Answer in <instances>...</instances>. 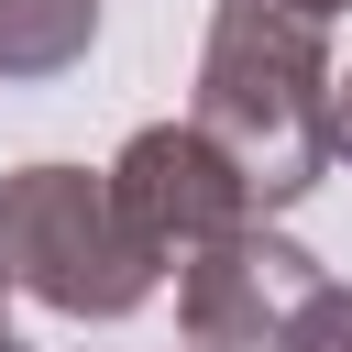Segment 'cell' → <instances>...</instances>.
<instances>
[{
    "mask_svg": "<svg viewBox=\"0 0 352 352\" xmlns=\"http://www.w3.org/2000/svg\"><path fill=\"white\" fill-rule=\"evenodd\" d=\"M330 44L308 11L286 0H220L209 44H198V132L231 154V176L253 187V209H297L330 176Z\"/></svg>",
    "mask_w": 352,
    "mask_h": 352,
    "instance_id": "1",
    "label": "cell"
},
{
    "mask_svg": "<svg viewBox=\"0 0 352 352\" xmlns=\"http://www.w3.org/2000/svg\"><path fill=\"white\" fill-rule=\"evenodd\" d=\"M187 352H198V341H187Z\"/></svg>",
    "mask_w": 352,
    "mask_h": 352,
    "instance_id": "10",
    "label": "cell"
},
{
    "mask_svg": "<svg viewBox=\"0 0 352 352\" xmlns=\"http://www.w3.org/2000/svg\"><path fill=\"white\" fill-rule=\"evenodd\" d=\"M330 165H352V77L330 88Z\"/></svg>",
    "mask_w": 352,
    "mask_h": 352,
    "instance_id": "7",
    "label": "cell"
},
{
    "mask_svg": "<svg viewBox=\"0 0 352 352\" xmlns=\"http://www.w3.org/2000/svg\"><path fill=\"white\" fill-rule=\"evenodd\" d=\"M286 11H308V22H330V11H352V0H286Z\"/></svg>",
    "mask_w": 352,
    "mask_h": 352,
    "instance_id": "8",
    "label": "cell"
},
{
    "mask_svg": "<svg viewBox=\"0 0 352 352\" xmlns=\"http://www.w3.org/2000/svg\"><path fill=\"white\" fill-rule=\"evenodd\" d=\"M0 275L22 297H44L55 319H132L165 264L121 220L110 176H88V165H22V176H0Z\"/></svg>",
    "mask_w": 352,
    "mask_h": 352,
    "instance_id": "2",
    "label": "cell"
},
{
    "mask_svg": "<svg viewBox=\"0 0 352 352\" xmlns=\"http://www.w3.org/2000/svg\"><path fill=\"white\" fill-rule=\"evenodd\" d=\"M99 33V0H0V77H66Z\"/></svg>",
    "mask_w": 352,
    "mask_h": 352,
    "instance_id": "5",
    "label": "cell"
},
{
    "mask_svg": "<svg viewBox=\"0 0 352 352\" xmlns=\"http://www.w3.org/2000/svg\"><path fill=\"white\" fill-rule=\"evenodd\" d=\"M319 286L330 275H319L308 242H286L275 220H242V231H220L176 264V319H187L198 352H286V330Z\"/></svg>",
    "mask_w": 352,
    "mask_h": 352,
    "instance_id": "3",
    "label": "cell"
},
{
    "mask_svg": "<svg viewBox=\"0 0 352 352\" xmlns=\"http://www.w3.org/2000/svg\"><path fill=\"white\" fill-rule=\"evenodd\" d=\"M286 352H352V286H319L286 330Z\"/></svg>",
    "mask_w": 352,
    "mask_h": 352,
    "instance_id": "6",
    "label": "cell"
},
{
    "mask_svg": "<svg viewBox=\"0 0 352 352\" xmlns=\"http://www.w3.org/2000/svg\"><path fill=\"white\" fill-rule=\"evenodd\" d=\"M0 286H11V275H0Z\"/></svg>",
    "mask_w": 352,
    "mask_h": 352,
    "instance_id": "11",
    "label": "cell"
},
{
    "mask_svg": "<svg viewBox=\"0 0 352 352\" xmlns=\"http://www.w3.org/2000/svg\"><path fill=\"white\" fill-rule=\"evenodd\" d=\"M110 198H121V220L143 231V253H154V264H187L198 242H220V231L264 220V209H253V187L231 176V154H220L198 121H143V132L121 143V165H110Z\"/></svg>",
    "mask_w": 352,
    "mask_h": 352,
    "instance_id": "4",
    "label": "cell"
},
{
    "mask_svg": "<svg viewBox=\"0 0 352 352\" xmlns=\"http://www.w3.org/2000/svg\"><path fill=\"white\" fill-rule=\"evenodd\" d=\"M0 352H22V341H11V330H0Z\"/></svg>",
    "mask_w": 352,
    "mask_h": 352,
    "instance_id": "9",
    "label": "cell"
}]
</instances>
